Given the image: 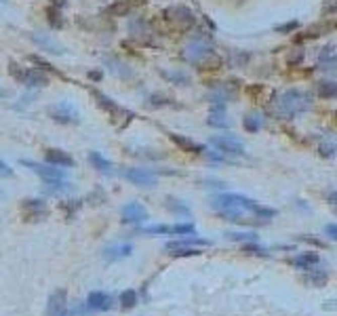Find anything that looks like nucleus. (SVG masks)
Returning a JSON list of instances; mask_svg holds the SVG:
<instances>
[{
	"label": "nucleus",
	"instance_id": "obj_23",
	"mask_svg": "<svg viewBox=\"0 0 337 316\" xmlns=\"http://www.w3.org/2000/svg\"><path fill=\"white\" fill-rule=\"evenodd\" d=\"M316 93L324 99H331V97L337 99V85L331 83V80H322V83H318V87H316Z\"/></svg>",
	"mask_w": 337,
	"mask_h": 316
},
{
	"label": "nucleus",
	"instance_id": "obj_6",
	"mask_svg": "<svg viewBox=\"0 0 337 316\" xmlns=\"http://www.w3.org/2000/svg\"><path fill=\"white\" fill-rule=\"evenodd\" d=\"M125 179H129L133 185H139V188H154L158 183V177L150 171V169H127L123 171Z\"/></svg>",
	"mask_w": 337,
	"mask_h": 316
},
{
	"label": "nucleus",
	"instance_id": "obj_29",
	"mask_svg": "<svg viewBox=\"0 0 337 316\" xmlns=\"http://www.w3.org/2000/svg\"><path fill=\"white\" fill-rule=\"evenodd\" d=\"M162 76L171 83H179V85H188L190 83V76L184 74V72H162Z\"/></svg>",
	"mask_w": 337,
	"mask_h": 316
},
{
	"label": "nucleus",
	"instance_id": "obj_24",
	"mask_svg": "<svg viewBox=\"0 0 337 316\" xmlns=\"http://www.w3.org/2000/svg\"><path fill=\"white\" fill-rule=\"evenodd\" d=\"M105 66L110 68L116 76H123V78H129V76H131L129 66H127V64H120L118 59H114V57H107V59H105Z\"/></svg>",
	"mask_w": 337,
	"mask_h": 316
},
{
	"label": "nucleus",
	"instance_id": "obj_14",
	"mask_svg": "<svg viewBox=\"0 0 337 316\" xmlns=\"http://www.w3.org/2000/svg\"><path fill=\"white\" fill-rule=\"evenodd\" d=\"M44 160L49 162V165H55V167H74L76 165V160L72 158L68 152L57 150V148L44 150Z\"/></svg>",
	"mask_w": 337,
	"mask_h": 316
},
{
	"label": "nucleus",
	"instance_id": "obj_25",
	"mask_svg": "<svg viewBox=\"0 0 337 316\" xmlns=\"http://www.w3.org/2000/svg\"><path fill=\"white\" fill-rule=\"evenodd\" d=\"M135 303H137V293L133 289H127V291L120 293V308L123 310H131Z\"/></svg>",
	"mask_w": 337,
	"mask_h": 316
},
{
	"label": "nucleus",
	"instance_id": "obj_30",
	"mask_svg": "<svg viewBox=\"0 0 337 316\" xmlns=\"http://www.w3.org/2000/svg\"><path fill=\"white\" fill-rule=\"evenodd\" d=\"M46 15H49V21H51V26H57V28H62L64 26V21H62V13H59V9L57 7H49V11H46Z\"/></svg>",
	"mask_w": 337,
	"mask_h": 316
},
{
	"label": "nucleus",
	"instance_id": "obj_28",
	"mask_svg": "<svg viewBox=\"0 0 337 316\" xmlns=\"http://www.w3.org/2000/svg\"><path fill=\"white\" fill-rule=\"evenodd\" d=\"M207 122H209L211 127H219V129L228 127V120H226V116H223V110H213Z\"/></svg>",
	"mask_w": 337,
	"mask_h": 316
},
{
	"label": "nucleus",
	"instance_id": "obj_35",
	"mask_svg": "<svg viewBox=\"0 0 337 316\" xmlns=\"http://www.w3.org/2000/svg\"><path fill=\"white\" fill-rule=\"evenodd\" d=\"M324 234H327V236H331L333 240H337V224H329V226H324Z\"/></svg>",
	"mask_w": 337,
	"mask_h": 316
},
{
	"label": "nucleus",
	"instance_id": "obj_16",
	"mask_svg": "<svg viewBox=\"0 0 337 316\" xmlns=\"http://www.w3.org/2000/svg\"><path fill=\"white\" fill-rule=\"evenodd\" d=\"M209 244H211L209 240L192 236V238H179V240L166 242V244H164V249H166V251H175V249H184V247H209Z\"/></svg>",
	"mask_w": 337,
	"mask_h": 316
},
{
	"label": "nucleus",
	"instance_id": "obj_8",
	"mask_svg": "<svg viewBox=\"0 0 337 316\" xmlns=\"http://www.w3.org/2000/svg\"><path fill=\"white\" fill-rule=\"evenodd\" d=\"M30 38L32 42L38 46L40 51L44 53H51V55H64L66 49H64V44H59L53 36H49V34H42V32H32L30 34Z\"/></svg>",
	"mask_w": 337,
	"mask_h": 316
},
{
	"label": "nucleus",
	"instance_id": "obj_27",
	"mask_svg": "<svg viewBox=\"0 0 337 316\" xmlns=\"http://www.w3.org/2000/svg\"><path fill=\"white\" fill-rule=\"evenodd\" d=\"M261 122H263V118H261V116L257 114V112H251L249 116H245V129H247V131H257V129L261 127Z\"/></svg>",
	"mask_w": 337,
	"mask_h": 316
},
{
	"label": "nucleus",
	"instance_id": "obj_2",
	"mask_svg": "<svg viewBox=\"0 0 337 316\" xmlns=\"http://www.w3.org/2000/svg\"><path fill=\"white\" fill-rule=\"evenodd\" d=\"M11 74L15 76V80H19V83L26 87H46L49 85V76H46L42 70H36V68H19L15 64H11Z\"/></svg>",
	"mask_w": 337,
	"mask_h": 316
},
{
	"label": "nucleus",
	"instance_id": "obj_1",
	"mask_svg": "<svg viewBox=\"0 0 337 316\" xmlns=\"http://www.w3.org/2000/svg\"><path fill=\"white\" fill-rule=\"evenodd\" d=\"M274 105H276V114H280L283 118H293L295 114H302L312 108V97L306 91L291 89V91L283 93Z\"/></svg>",
	"mask_w": 337,
	"mask_h": 316
},
{
	"label": "nucleus",
	"instance_id": "obj_20",
	"mask_svg": "<svg viewBox=\"0 0 337 316\" xmlns=\"http://www.w3.org/2000/svg\"><path fill=\"white\" fill-rule=\"evenodd\" d=\"M171 137V142H175L182 150H186V152H204V146H200V144H196V142H192L190 137H184V135H177V133H171L168 135Z\"/></svg>",
	"mask_w": 337,
	"mask_h": 316
},
{
	"label": "nucleus",
	"instance_id": "obj_15",
	"mask_svg": "<svg viewBox=\"0 0 337 316\" xmlns=\"http://www.w3.org/2000/svg\"><path fill=\"white\" fill-rule=\"evenodd\" d=\"M166 15H173V17H168V19L175 21L179 28H190L192 23H194V15H192L186 7H173V9H168Z\"/></svg>",
	"mask_w": 337,
	"mask_h": 316
},
{
	"label": "nucleus",
	"instance_id": "obj_38",
	"mask_svg": "<svg viewBox=\"0 0 337 316\" xmlns=\"http://www.w3.org/2000/svg\"><path fill=\"white\" fill-rule=\"evenodd\" d=\"M89 78H93V80H101V72H89Z\"/></svg>",
	"mask_w": 337,
	"mask_h": 316
},
{
	"label": "nucleus",
	"instance_id": "obj_34",
	"mask_svg": "<svg viewBox=\"0 0 337 316\" xmlns=\"http://www.w3.org/2000/svg\"><path fill=\"white\" fill-rule=\"evenodd\" d=\"M320 154H322V156H333V154H335V146L329 144V142L320 144Z\"/></svg>",
	"mask_w": 337,
	"mask_h": 316
},
{
	"label": "nucleus",
	"instance_id": "obj_11",
	"mask_svg": "<svg viewBox=\"0 0 337 316\" xmlns=\"http://www.w3.org/2000/svg\"><path fill=\"white\" fill-rule=\"evenodd\" d=\"M120 215H123V221H127V224H141V221L148 219V211L141 203H127L120 211Z\"/></svg>",
	"mask_w": 337,
	"mask_h": 316
},
{
	"label": "nucleus",
	"instance_id": "obj_37",
	"mask_svg": "<svg viewBox=\"0 0 337 316\" xmlns=\"http://www.w3.org/2000/svg\"><path fill=\"white\" fill-rule=\"evenodd\" d=\"M51 5L57 7V9H62V7H66V0H51Z\"/></svg>",
	"mask_w": 337,
	"mask_h": 316
},
{
	"label": "nucleus",
	"instance_id": "obj_39",
	"mask_svg": "<svg viewBox=\"0 0 337 316\" xmlns=\"http://www.w3.org/2000/svg\"><path fill=\"white\" fill-rule=\"evenodd\" d=\"M329 203H333V205H337V190L329 194Z\"/></svg>",
	"mask_w": 337,
	"mask_h": 316
},
{
	"label": "nucleus",
	"instance_id": "obj_10",
	"mask_svg": "<svg viewBox=\"0 0 337 316\" xmlns=\"http://www.w3.org/2000/svg\"><path fill=\"white\" fill-rule=\"evenodd\" d=\"M21 211L30 221H38L42 217L49 215V207H46L42 201H36V198H28V201L21 203Z\"/></svg>",
	"mask_w": 337,
	"mask_h": 316
},
{
	"label": "nucleus",
	"instance_id": "obj_3",
	"mask_svg": "<svg viewBox=\"0 0 337 316\" xmlns=\"http://www.w3.org/2000/svg\"><path fill=\"white\" fill-rule=\"evenodd\" d=\"M49 116L55 120V122H62V124H78V112H76V108L72 103H68V101H59V103H55V105H49Z\"/></svg>",
	"mask_w": 337,
	"mask_h": 316
},
{
	"label": "nucleus",
	"instance_id": "obj_19",
	"mask_svg": "<svg viewBox=\"0 0 337 316\" xmlns=\"http://www.w3.org/2000/svg\"><path fill=\"white\" fill-rule=\"evenodd\" d=\"M129 34L133 38H139V40H146V36L150 34V30H148V23L143 21L141 17H135V19H131L129 21Z\"/></svg>",
	"mask_w": 337,
	"mask_h": 316
},
{
	"label": "nucleus",
	"instance_id": "obj_22",
	"mask_svg": "<svg viewBox=\"0 0 337 316\" xmlns=\"http://www.w3.org/2000/svg\"><path fill=\"white\" fill-rule=\"evenodd\" d=\"M93 95H95V99H97V103L101 105V108L103 110H107V112H110L112 116L116 114V112H125L123 108H118V105L110 99V97H107V95H103V93H99V91H93Z\"/></svg>",
	"mask_w": 337,
	"mask_h": 316
},
{
	"label": "nucleus",
	"instance_id": "obj_40",
	"mask_svg": "<svg viewBox=\"0 0 337 316\" xmlns=\"http://www.w3.org/2000/svg\"><path fill=\"white\" fill-rule=\"evenodd\" d=\"M66 316H68V314H66Z\"/></svg>",
	"mask_w": 337,
	"mask_h": 316
},
{
	"label": "nucleus",
	"instance_id": "obj_4",
	"mask_svg": "<svg viewBox=\"0 0 337 316\" xmlns=\"http://www.w3.org/2000/svg\"><path fill=\"white\" fill-rule=\"evenodd\" d=\"M68 314V291L66 289H55L46 301L44 316H66Z\"/></svg>",
	"mask_w": 337,
	"mask_h": 316
},
{
	"label": "nucleus",
	"instance_id": "obj_32",
	"mask_svg": "<svg viewBox=\"0 0 337 316\" xmlns=\"http://www.w3.org/2000/svg\"><path fill=\"white\" fill-rule=\"evenodd\" d=\"M168 211H173V213H182V215H190V209L186 205H182L179 201H173V198H168V203H166Z\"/></svg>",
	"mask_w": 337,
	"mask_h": 316
},
{
	"label": "nucleus",
	"instance_id": "obj_21",
	"mask_svg": "<svg viewBox=\"0 0 337 316\" xmlns=\"http://www.w3.org/2000/svg\"><path fill=\"white\" fill-rule=\"evenodd\" d=\"M89 162L93 165V169H97L99 173H112V162L105 156H101L99 152H89Z\"/></svg>",
	"mask_w": 337,
	"mask_h": 316
},
{
	"label": "nucleus",
	"instance_id": "obj_5",
	"mask_svg": "<svg viewBox=\"0 0 337 316\" xmlns=\"http://www.w3.org/2000/svg\"><path fill=\"white\" fill-rule=\"evenodd\" d=\"M21 165L23 167H28L32 169L36 175H40V177L44 181H57V179H66V171L64 169H59L55 165H38V162H32V160H21Z\"/></svg>",
	"mask_w": 337,
	"mask_h": 316
},
{
	"label": "nucleus",
	"instance_id": "obj_33",
	"mask_svg": "<svg viewBox=\"0 0 337 316\" xmlns=\"http://www.w3.org/2000/svg\"><path fill=\"white\" fill-rule=\"evenodd\" d=\"M171 255L173 257H194V255H200V251L196 247H184V249H175Z\"/></svg>",
	"mask_w": 337,
	"mask_h": 316
},
{
	"label": "nucleus",
	"instance_id": "obj_9",
	"mask_svg": "<svg viewBox=\"0 0 337 316\" xmlns=\"http://www.w3.org/2000/svg\"><path fill=\"white\" fill-rule=\"evenodd\" d=\"M114 303V297L110 293H103V291H91L87 295V301H84V306H87L89 312H103V310H110Z\"/></svg>",
	"mask_w": 337,
	"mask_h": 316
},
{
	"label": "nucleus",
	"instance_id": "obj_26",
	"mask_svg": "<svg viewBox=\"0 0 337 316\" xmlns=\"http://www.w3.org/2000/svg\"><path fill=\"white\" fill-rule=\"evenodd\" d=\"M226 238L240 240V242H255V240H257V234H255V232H228Z\"/></svg>",
	"mask_w": 337,
	"mask_h": 316
},
{
	"label": "nucleus",
	"instance_id": "obj_12",
	"mask_svg": "<svg viewBox=\"0 0 337 316\" xmlns=\"http://www.w3.org/2000/svg\"><path fill=\"white\" fill-rule=\"evenodd\" d=\"M146 234H179V236H184V234H194V226L192 224H175V226H146L143 228Z\"/></svg>",
	"mask_w": 337,
	"mask_h": 316
},
{
	"label": "nucleus",
	"instance_id": "obj_31",
	"mask_svg": "<svg viewBox=\"0 0 337 316\" xmlns=\"http://www.w3.org/2000/svg\"><path fill=\"white\" fill-rule=\"evenodd\" d=\"M306 280H310V283L314 285V287H322L324 283H327V274H324L322 270H314V272H312Z\"/></svg>",
	"mask_w": 337,
	"mask_h": 316
},
{
	"label": "nucleus",
	"instance_id": "obj_7",
	"mask_svg": "<svg viewBox=\"0 0 337 316\" xmlns=\"http://www.w3.org/2000/svg\"><path fill=\"white\" fill-rule=\"evenodd\" d=\"M211 144L217 148L223 154H232V156H243L245 154V146L240 139L232 135H221V137H211Z\"/></svg>",
	"mask_w": 337,
	"mask_h": 316
},
{
	"label": "nucleus",
	"instance_id": "obj_13",
	"mask_svg": "<svg viewBox=\"0 0 337 316\" xmlns=\"http://www.w3.org/2000/svg\"><path fill=\"white\" fill-rule=\"evenodd\" d=\"M211 55H213L211 46H207L204 42H190L186 46V59L192 64H202V59H207Z\"/></svg>",
	"mask_w": 337,
	"mask_h": 316
},
{
	"label": "nucleus",
	"instance_id": "obj_36",
	"mask_svg": "<svg viewBox=\"0 0 337 316\" xmlns=\"http://www.w3.org/2000/svg\"><path fill=\"white\" fill-rule=\"evenodd\" d=\"M0 175H5V177H13V169H11L3 160H0Z\"/></svg>",
	"mask_w": 337,
	"mask_h": 316
},
{
	"label": "nucleus",
	"instance_id": "obj_17",
	"mask_svg": "<svg viewBox=\"0 0 337 316\" xmlns=\"http://www.w3.org/2000/svg\"><path fill=\"white\" fill-rule=\"evenodd\" d=\"M320 262V257H318V253H314V251H308V253H302V255H297V257H293V266H297L299 270H314V266Z\"/></svg>",
	"mask_w": 337,
	"mask_h": 316
},
{
	"label": "nucleus",
	"instance_id": "obj_18",
	"mask_svg": "<svg viewBox=\"0 0 337 316\" xmlns=\"http://www.w3.org/2000/svg\"><path fill=\"white\" fill-rule=\"evenodd\" d=\"M131 253H133L131 244H114V247H107L103 251V257L107 262H118V260H123V257H129Z\"/></svg>",
	"mask_w": 337,
	"mask_h": 316
}]
</instances>
